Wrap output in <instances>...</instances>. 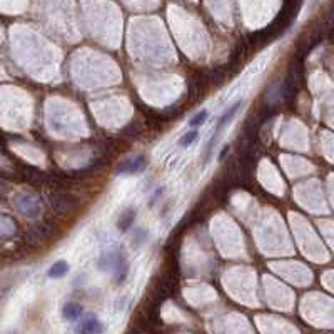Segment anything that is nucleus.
Segmentation results:
<instances>
[{
	"mask_svg": "<svg viewBox=\"0 0 334 334\" xmlns=\"http://www.w3.org/2000/svg\"><path fill=\"white\" fill-rule=\"evenodd\" d=\"M77 333L79 334H102L104 324L97 319L95 316H85L77 326Z\"/></svg>",
	"mask_w": 334,
	"mask_h": 334,
	"instance_id": "4",
	"label": "nucleus"
},
{
	"mask_svg": "<svg viewBox=\"0 0 334 334\" xmlns=\"http://www.w3.org/2000/svg\"><path fill=\"white\" fill-rule=\"evenodd\" d=\"M207 116H209V112H207L206 109H204V111H201V112H197L192 119L189 120V125H191V127H199V125H202L207 120Z\"/></svg>",
	"mask_w": 334,
	"mask_h": 334,
	"instance_id": "10",
	"label": "nucleus"
},
{
	"mask_svg": "<svg viewBox=\"0 0 334 334\" xmlns=\"http://www.w3.org/2000/svg\"><path fill=\"white\" fill-rule=\"evenodd\" d=\"M137 241H132L134 244H136V246H139V244H141V241H144V239H145V234H144V231H139V232H137Z\"/></svg>",
	"mask_w": 334,
	"mask_h": 334,
	"instance_id": "11",
	"label": "nucleus"
},
{
	"mask_svg": "<svg viewBox=\"0 0 334 334\" xmlns=\"http://www.w3.org/2000/svg\"><path fill=\"white\" fill-rule=\"evenodd\" d=\"M67 272H69V264L65 262V261H57V262H54L50 267H48L47 276L50 279H60V278H64Z\"/></svg>",
	"mask_w": 334,
	"mask_h": 334,
	"instance_id": "7",
	"label": "nucleus"
},
{
	"mask_svg": "<svg viewBox=\"0 0 334 334\" xmlns=\"http://www.w3.org/2000/svg\"><path fill=\"white\" fill-rule=\"evenodd\" d=\"M145 166H147V162H145V159L142 156L129 157L117 166L116 172L119 174V176H125V174H139L145 169Z\"/></svg>",
	"mask_w": 334,
	"mask_h": 334,
	"instance_id": "3",
	"label": "nucleus"
},
{
	"mask_svg": "<svg viewBox=\"0 0 334 334\" xmlns=\"http://www.w3.org/2000/svg\"><path fill=\"white\" fill-rule=\"evenodd\" d=\"M242 105H244V102H241V100H239V102L232 104L231 107L227 109V111L221 116V119H219L217 125H215V129H214V134L211 136V139H209V142H207V145H206V149H204V164H206L207 161H209L211 156H213V150L215 147V144H217L219 137H221L222 130L231 124L232 119L236 117V114H238L242 109Z\"/></svg>",
	"mask_w": 334,
	"mask_h": 334,
	"instance_id": "2",
	"label": "nucleus"
},
{
	"mask_svg": "<svg viewBox=\"0 0 334 334\" xmlns=\"http://www.w3.org/2000/svg\"><path fill=\"white\" fill-rule=\"evenodd\" d=\"M17 207H19L20 213L25 214V215H30V217H34V215L39 213L37 201H35V199H30V197H25V195L22 197V201L17 202Z\"/></svg>",
	"mask_w": 334,
	"mask_h": 334,
	"instance_id": "5",
	"label": "nucleus"
},
{
	"mask_svg": "<svg viewBox=\"0 0 334 334\" xmlns=\"http://www.w3.org/2000/svg\"><path fill=\"white\" fill-rule=\"evenodd\" d=\"M82 306L77 303H67L62 309V314L67 321H77L80 319V316H82Z\"/></svg>",
	"mask_w": 334,
	"mask_h": 334,
	"instance_id": "6",
	"label": "nucleus"
},
{
	"mask_svg": "<svg viewBox=\"0 0 334 334\" xmlns=\"http://www.w3.org/2000/svg\"><path fill=\"white\" fill-rule=\"evenodd\" d=\"M134 219H136V211L134 209H127L124 214H120L119 217V224H117V227H119L120 232H125L129 229L130 226H132Z\"/></svg>",
	"mask_w": 334,
	"mask_h": 334,
	"instance_id": "8",
	"label": "nucleus"
},
{
	"mask_svg": "<svg viewBox=\"0 0 334 334\" xmlns=\"http://www.w3.org/2000/svg\"><path fill=\"white\" fill-rule=\"evenodd\" d=\"M199 137V132L195 129L192 130H187V132L184 134V136L179 139V147H189V145L194 144V141Z\"/></svg>",
	"mask_w": 334,
	"mask_h": 334,
	"instance_id": "9",
	"label": "nucleus"
},
{
	"mask_svg": "<svg viewBox=\"0 0 334 334\" xmlns=\"http://www.w3.org/2000/svg\"><path fill=\"white\" fill-rule=\"evenodd\" d=\"M97 266H99V269L104 272H112L114 278H116V283H124L125 278H127L129 264H127V259H125L124 252H122L119 247H114V249H109L107 252H104V254L100 256Z\"/></svg>",
	"mask_w": 334,
	"mask_h": 334,
	"instance_id": "1",
	"label": "nucleus"
}]
</instances>
